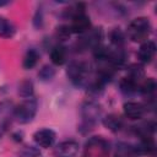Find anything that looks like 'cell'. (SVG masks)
<instances>
[{"instance_id": "obj_11", "label": "cell", "mask_w": 157, "mask_h": 157, "mask_svg": "<svg viewBox=\"0 0 157 157\" xmlns=\"http://www.w3.org/2000/svg\"><path fill=\"white\" fill-rule=\"evenodd\" d=\"M55 132L52 130V129H40V130H37L33 135V140L34 142L43 147V148H48V147H52L55 142Z\"/></svg>"}, {"instance_id": "obj_6", "label": "cell", "mask_w": 157, "mask_h": 157, "mask_svg": "<svg viewBox=\"0 0 157 157\" xmlns=\"http://www.w3.org/2000/svg\"><path fill=\"white\" fill-rule=\"evenodd\" d=\"M103 38L102 28H91L86 33L81 34V37L77 39V47L81 49H94L98 45H101V40Z\"/></svg>"}, {"instance_id": "obj_20", "label": "cell", "mask_w": 157, "mask_h": 157, "mask_svg": "<svg viewBox=\"0 0 157 157\" xmlns=\"http://www.w3.org/2000/svg\"><path fill=\"white\" fill-rule=\"evenodd\" d=\"M33 92H34V86L33 82L29 78H25L18 83L17 87V93L18 96H21L22 98H31L33 97Z\"/></svg>"}, {"instance_id": "obj_1", "label": "cell", "mask_w": 157, "mask_h": 157, "mask_svg": "<svg viewBox=\"0 0 157 157\" xmlns=\"http://www.w3.org/2000/svg\"><path fill=\"white\" fill-rule=\"evenodd\" d=\"M66 75L69 80L77 87L90 88L96 80V71L87 61L75 60L67 66Z\"/></svg>"}, {"instance_id": "obj_26", "label": "cell", "mask_w": 157, "mask_h": 157, "mask_svg": "<svg viewBox=\"0 0 157 157\" xmlns=\"http://www.w3.org/2000/svg\"><path fill=\"white\" fill-rule=\"evenodd\" d=\"M10 2L9 1H0V6H5V5H9Z\"/></svg>"}, {"instance_id": "obj_25", "label": "cell", "mask_w": 157, "mask_h": 157, "mask_svg": "<svg viewBox=\"0 0 157 157\" xmlns=\"http://www.w3.org/2000/svg\"><path fill=\"white\" fill-rule=\"evenodd\" d=\"M42 22H43V16H42V10L38 9L37 13H36V17H34V25L37 27H40L42 26Z\"/></svg>"}, {"instance_id": "obj_4", "label": "cell", "mask_w": 157, "mask_h": 157, "mask_svg": "<svg viewBox=\"0 0 157 157\" xmlns=\"http://www.w3.org/2000/svg\"><path fill=\"white\" fill-rule=\"evenodd\" d=\"M38 110V102L36 98H26L13 109V118L20 124H28L33 120Z\"/></svg>"}, {"instance_id": "obj_24", "label": "cell", "mask_w": 157, "mask_h": 157, "mask_svg": "<svg viewBox=\"0 0 157 157\" xmlns=\"http://www.w3.org/2000/svg\"><path fill=\"white\" fill-rule=\"evenodd\" d=\"M71 29H70V27L69 26H66V25H61V26H59L58 28H56V32H55V36H56V38L59 39V40H66L70 36H71Z\"/></svg>"}, {"instance_id": "obj_22", "label": "cell", "mask_w": 157, "mask_h": 157, "mask_svg": "<svg viewBox=\"0 0 157 157\" xmlns=\"http://www.w3.org/2000/svg\"><path fill=\"white\" fill-rule=\"evenodd\" d=\"M55 76V69L52 65H44L38 72V77L42 81H50Z\"/></svg>"}, {"instance_id": "obj_7", "label": "cell", "mask_w": 157, "mask_h": 157, "mask_svg": "<svg viewBox=\"0 0 157 157\" xmlns=\"http://www.w3.org/2000/svg\"><path fill=\"white\" fill-rule=\"evenodd\" d=\"M13 109L15 105L10 101H2L0 102V137L4 135V132L7 130L9 125L11 124V120L13 118Z\"/></svg>"}, {"instance_id": "obj_3", "label": "cell", "mask_w": 157, "mask_h": 157, "mask_svg": "<svg viewBox=\"0 0 157 157\" xmlns=\"http://www.w3.org/2000/svg\"><path fill=\"white\" fill-rule=\"evenodd\" d=\"M102 117V107L93 102V101H87L81 105V118L82 121L80 124V130L82 132L90 131L96 124L97 121L101 119Z\"/></svg>"}, {"instance_id": "obj_12", "label": "cell", "mask_w": 157, "mask_h": 157, "mask_svg": "<svg viewBox=\"0 0 157 157\" xmlns=\"http://www.w3.org/2000/svg\"><path fill=\"white\" fill-rule=\"evenodd\" d=\"M156 54V44L153 40H146L141 43L139 52H137V58L142 64H150L152 59L155 58Z\"/></svg>"}, {"instance_id": "obj_16", "label": "cell", "mask_w": 157, "mask_h": 157, "mask_svg": "<svg viewBox=\"0 0 157 157\" xmlns=\"http://www.w3.org/2000/svg\"><path fill=\"white\" fill-rule=\"evenodd\" d=\"M16 33L15 25L6 17L0 16V37L1 38H12Z\"/></svg>"}, {"instance_id": "obj_13", "label": "cell", "mask_w": 157, "mask_h": 157, "mask_svg": "<svg viewBox=\"0 0 157 157\" xmlns=\"http://www.w3.org/2000/svg\"><path fill=\"white\" fill-rule=\"evenodd\" d=\"M50 60L54 65H63L67 60V48L63 44H56L50 49Z\"/></svg>"}, {"instance_id": "obj_19", "label": "cell", "mask_w": 157, "mask_h": 157, "mask_svg": "<svg viewBox=\"0 0 157 157\" xmlns=\"http://www.w3.org/2000/svg\"><path fill=\"white\" fill-rule=\"evenodd\" d=\"M139 83L137 82H135V81H132L131 78H129V77H123L121 80H120V82H119V87H120V91L124 93V94H134V93H136V92H139Z\"/></svg>"}, {"instance_id": "obj_18", "label": "cell", "mask_w": 157, "mask_h": 157, "mask_svg": "<svg viewBox=\"0 0 157 157\" xmlns=\"http://www.w3.org/2000/svg\"><path fill=\"white\" fill-rule=\"evenodd\" d=\"M39 60V53L36 50V49H28L23 56V60H22V66L26 69V70H31L33 69Z\"/></svg>"}, {"instance_id": "obj_17", "label": "cell", "mask_w": 157, "mask_h": 157, "mask_svg": "<svg viewBox=\"0 0 157 157\" xmlns=\"http://www.w3.org/2000/svg\"><path fill=\"white\" fill-rule=\"evenodd\" d=\"M126 77L131 78L132 81H135V82H137L140 85L144 81V78H145V70H144L142 65H140V64H131L128 67Z\"/></svg>"}, {"instance_id": "obj_8", "label": "cell", "mask_w": 157, "mask_h": 157, "mask_svg": "<svg viewBox=\"0 0 157 157\" xmlns=\"http://www.w3.org/2000/svg\"><path fill=\"white\" fill-rule=\"evenodd\" d=\"M78 152V142L75 140H65L54 148L55 157H75Z\"/></svg>"}, {"instance_id": "obj_9", "label": "cell", "mask_w": 157, "mask_h": 157, "mask_svg": "<svg viewBox=\"0 0 157 157\" xmlns=\"http://www.w3.org/2000/svg\"><path fill=\"white\" fill-rule=\"evenodd\" d=\"M123 110L124 114L128 119L130 120H139L141 118H144V115L146 114V105L139 102H126L123 105Z\"/></svg>"}, {"instance_id": "obj_10", "label": "cell", "mask_w": 157, "mask_h": 157, "mask_svg": "<svg viewBox=\"0 0 157 157\" xmlns=\"http://www.w3.org/2000/svg\"><path fill=\"white\" fill-rule=\"evenodd\" d=\"M69 27H70L72 33L83 34L91 29V20L85 12H82V13H78L71 18V25Z\"/></svg>"}, {"instance_id": "obj_14", "label": "cell", "mask_w": 157, "mask_h": 157, "mask_svg": "<svg viewBox=\"0 0 157 157\" xmlns=\"http://www.w3.org/2000/svg\"><path fill=\"white\" fill-rule=\"evenodd\" d=\"M156 87H157V85H156L155 78L147 77V78H144V81L140 83V86H139V92H140L144 97H146V99H148V101L152 102L153 98H155Z\"/></svg>"}, {"instance_id": "obj_2", "label": "cell", "mask_w": 157, "mask_h": 157, "mask_svg": "<svg viewBox=\"0 0 157 157\" xmlns=\"http://www.w3.org/2000/svg\"><path fill=\"white\" fill-rule=\"evenodd\" d=\"M152 32V25L147 17H136L134 18L126 28V36L129 39L136 43H144L147 40Z\"/></svg>"}, {"instance_id": "obj_21", "label": "cell", "mask_w": 157, "mask_h": 157, "mask_svg": "<svg viewBox=\"0 0 157 157\" xmlns=\"http://www.w3.org/2000/svg\"><path fill=\"white\" fill-rule=\"evenodd\" d=\"M109 38H110L112 47H118V48H123L124 47V43H125V33L120 28H113L109 32Z\"/></svg>"}, {"instance_id": "obj_23", "label": "cell", "mask_w": 157, "mask_h": 157, "mask_svg": "<svg viewBox=\"0 0 157 157\" xmlns=\"http://www.w3.org/2000/svg\"><path fill=\"white\" fill-rule=\"evenodd\" d=\"M39 156H40L39 150L33 146H25L18 152V157H39Z\"/></svg>"}, {"instance_id": "obj_5", "label": "cell", "mask_w": 157, "mask_h": 157, "mask_svg": "<svg viewBox=\"0 0 157 157\" xmlns=\"http://www.w3.org/2000/svg\"><path fill=\"white\" fill-rule=\"evenodd\" d=\"M109 142L102 136H93L86 142L82 157H109Z\"/></svg>"}, {"instance_id": "obj_15", "label": "cell", "mask_w": 157, "mask_h": 157, "mask_svg": "<svg viewBox=\"0 0 157 157\" xmlns=\"http://www.w3.org/2000/svg\"><path fill=\"white\" fill-rule=\"evenodd\" d=\"M103 125H104L108 130H110V131H113V132H118V131H120V130L123 129L124 121H123V119H121L119 115H117V114H108L107 117L103 118Z\"/></svg>"}]
</instances>
